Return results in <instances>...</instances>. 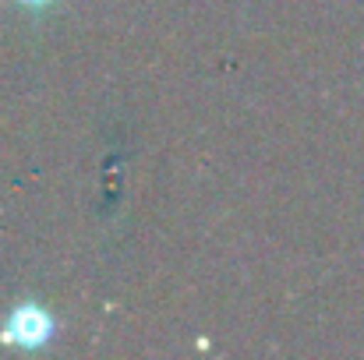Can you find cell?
Masks as SVG:
<instances>
[{
    "label": "cell",
    "mask_w": 364,
    "mask_h": 360,
    "mask_svg": "<svg viewBox=\"0 0 364 360\" xmlns=\"http://www.w3.org/2000/svg\"><path fill=\"white\" fill-rule=\"evenodd\" d=\"M57 336V318L36 300L14 304L0 322V343L14 350H43Z\"/></svg>",
    "instance_id": "1"
},
{
    "label": "cell",
    "mask_w": 364,
    "mask_h": 360,
    "mask_svg": "<svg viewBox=\"0 0 364 360\" xmlns=\"http://www.w3.org/2000/svg\"><path fill=\"white\" fill-rule=\"evenodd\" d=\"M18 7H25V11H32V14H39V11H50L57 0H14Z\"/></svg>",
    "instance_id": "2"
}]
</instances>
